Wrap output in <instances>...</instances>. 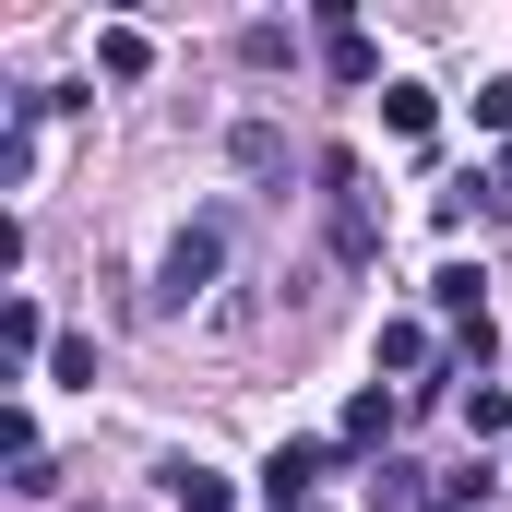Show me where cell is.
<instances>
[{
	"mask_svg": "<svg viewBox=\"0 0 512 512\" xmlns=\"http://www.w3.org/2000/svg\"><path fill=\"white\" fill-rule=\"evenodd\" d=\"M227 262H239V215L215 203V215H191V227L155 251V286H143V310H155V322H191V310L227 286Z\"/></svg>",
	"mask_w": 512,
	"mask_h": 512,
	"instance_id": "6da1fadb",
	"label": "cell"
},
{
	"mask_svg": "<svg viewBox=\"0 0 512 512\" xmlns=\"http://www.w3.org/2000/svg\"><path fill=\"white\" fill-rule=\"evenodd\" d=\"M429 310H441V322H453V346L489 370V274H477V262H441V274H429Z\"/></svg>",
	"mask_w": 512,
	"mask_h": 512,
	"instance_id": "7a4b0ae2",
	"label": "cell"
},
{
	"mask_svg": "<svg viewBox=\"0 0 512 512\" xmlns=\"http://www.w3.org/2000/svg\"><path fill=\"white\" fill-rule=\"evenodd\" d=\"M322 191H334V262L358 274V262H382V215H370V191H358V167L346 155H322Z\"/></svg>",
	"mask_w": 512,
	"mask_h": 512,
	"instance_id": "3957f363",
	"label": "cell"
},
{
	"mask_svg": "<svg viewBox=\"0 0 512 512\" xmlns=\"http://www.w3.org/2000/svg\"><path fill=\"white\" fill-rule=\"evenodd\" d=\"M322 465H334L322 441H274V465H262V501H274V512H310V489H322Z\"/></svg>",
	"mask_w": 512,
	"mask_h": 512,
	"instance_id": "277c9868",
	"label": "cell"
},
{
	"mask_svg": "<svg viewBox=\"0 0 512 512\" xmlns=\"http://www.w3.org/2000/svg\"><path fill=\"white\" fill-rule=\"evenodd\" d=\"M393 429H405V393H382V382H370L358 405H346V429H334V453H382Z\"/></svg>",
	"mask_w": 512,
	"mask_h": 512,
	"instance_id": "5b68a950",
	"label": "cell"
},
{
	"mask_svg": "<svg viewBox=\"0 0 512 512\" xmlns=\"http://www.w3.org/2000/svg\"><path fill=\"white\" fill-rule=\"evenodd\" d=\"M382 370H405L417 393H441L429 382V370H441V334H429V322H382Z\"/></svg>",
	"mask_w": 512,
	"mask_h": 512,
	"instance_id": "8992f818",
	"label": "cell"
},
{
	"mask_svg": "<svg viewBox=\"0 0 512 512\" xmlns=\"http://www.w3.org/2000/svg\"><path fill=\"white\" fill-rule=\"evenodd\" d=\"M322 60H334V84H370V72H382V60H370V36H358V12H346V0H334V12H322Z\"/></svg>",
	"mask_w": 512,
	"mask_h": 512,
	"instance_id": "52a82bcc",
	"label": "cell"
},
{
	"mask_svg": "<svg viewBox=\"0 0 512 512\" xmlns=\"http://www.w3.org/2000/svg\"><path fill=\"white\" fill-rule=\"evenodd\" d=\"M0 346H12V370H36V358H60V346H48V310H36L24 286L0 298Z\"/></svg>",
	"mask_w": 512,
	"mask_h": 512,
	"instance_id": "ba28073f",
	"label": "cell"
},
{
	"mask_svg": "<svg viewBox=\"0 0 512 512\" xmlns=\"http://www.w3.org/2000/svg\"><path fill=\"white\" fill-rule=\"evenodd\" d=\"M227 167H239V179H286V131H274V120H239V131H227Z\"/></svg>",
	"mask_w": 512,
	"mask_h": 512,
	"instance_id": "9c48e42d",
	"label": "cell"
},
{
	"mask_svg": "<svg viewBox=\"0 0 512 512\" xmlns=\"http://www.w3.org/2000/svg\"><path fill=\"white\" fill-rule=\"evenodd\" d=\"M96 72H108V84H143V72H155V36H143V24H108V36H96Z\"/></svg>",
	"mask_w": 512,
	"mask_h": 512,
	"instance_id": "30bf717a",
	"label": "cell"
},
{
	"mask_svg": "<svg viewBox=\"0 0 512 512\" xmlns=\"http://www.w3.org/2000/svg\"><path fill=\"white\" fill-rule=\"evenodd\" d=\"M167 501H179V512H239V489H227L215 465H191V453H179V465H167Z\"/></svg>",
	"mask_w": 512,
	"mask_h": 512,
	"instance_id": "8fae6325",
	"label": "cell"
},
{
	"mask_svg": "<svg viewBox=\"0 0 512 512\" xmlns=\"http://www.w3.org/2000/svg\"><path fill=\"white\" fill-rule=\"evenodd\" d=\"M429 120H441V96H429V84H382V131H405V143H417Z\"/></svg>",
	"mask_w": 512,
	"mask_h": 512,
	"instance_id": "7c38bea8",
	"label": "cell"
},
{
	"mask_svg": "<svg viewBox=\"0 0 512 512\" xmlns=\"http://www.w3.org/2000/svg\"><path fill=\"white\" fill-rule=\"evenodd\" d=\"M465 429L477 441H512V382H465Z\"/></svg>",
	"mask_w": 512,
	"mask_h": 512,
	"instance_id": "4fadbf2b",
	"label": "cell"
},
{
	"mask_svg": "<svg viewBox=\"0 0 512 512\" xmlns=\"http://www.w3.org/2000/svg\"><path fill=\"white\" fill-rule=\"evenodd\" d=\"M370 501H382V512H441L429 489H417V465H405V453H382V477H370Z\"/></svg>",
	"mask_w": 512,
	"mask_h": 512,
	"instance_id": "5bb4252c",
	"label": "cell"
},
{
	"mask_svg": "<svg viewBox=\"0 0 512 512\" xmlns=\"http://www.w3.org/2000/svg\"><path fill=\"white\" fill-rule=\"evenodd\" d=\"M501 501V465H489V453H477V465H453V489H441V512H489Z\"/></svg>",
	"mask_w": 512,
	"mask_h": 512,
	"instance_id": "9a60e30c",
	"label": "cell"
},
{
	"mask_svg": "<svg viewBox=\"0 0 512 512\" xmlns=\"http://www.w3.org/2000/svg\"><path fill=\"white\" fill-rule=\"evenodd\" d=\"M239 60H251V72H274V60H298V36H286V24H239Z\"/></svg>",
	"mask_w": 512,
	"mask_h": 512,
	"instance_id": "2e32d148",
	"label": "cell"
},
{
	"mask_svg": "<svg viewBox=\"0 0 512 512\" xmlns=\"http://www.w3.org/2000/svg\"><path fill=\"white\" fill-rule=\"evenodd\" d=\"M477 131H512V72H501V84H477Z\"/></svg>",
	"mask_w": 512,
	"mask_h": 512,
	"instance_id": "e0dca14e",
	"label": "cell"
},
{
	"mask_svg": "<svg viewBox=\"0 0 512 512\" xmlns=\"http://www.w3.org/2000/svg\"><path fill=\"white\" fill-rule=\"evenodd\" d=\"M489 179H501V191H512V143H501V167H489Z\"/></svg>",
	"mask_w": 512,
	"mask_h": 512,
	"instance_id": "ac0fdd59",
	"label": "cell"
}]
</instances>
